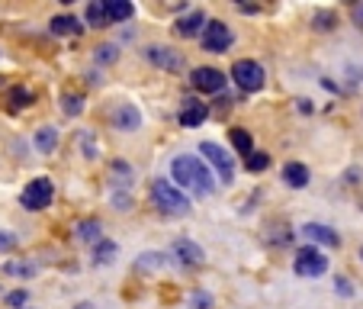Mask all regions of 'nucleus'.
<instances>
[{
    "label": "nucleus",
    "mask_w": 363,
    "mask_h": 309,
    "mask_svg": "<svg viewBox=\"0 0 363 309\" xmlns=\"http://www.w3.org/2000/svg\"><path fill=\"white\" fill-rule=\"evenodd\" d=\"M171 251H174V258H177L184 268H199V264L206 261V251L193 239H177L171 245Z\"/></svg>",
    "instance_id": "9d476101"
},
{
    "label": "nucleus",
    "mask_w": 363,
    "mask_h": 309,
    "mask_svg": "<svg viewBox=\"0 0 363 309\" xmlns=\"http://www.w3.org/2000/svg\"><path fill=\"white\" fill-rule=\"evenodd\" d=\"M354 23H357V26H363V4H357V7H354Z\"/></svg>",
    "instance_id": "c9c22d12"
},
{
    "label": "nucleus",
    "mask_w": 363,
    "mask_h": 309,
    "mask_svg": "<svg viewBox=\"0 0 363 309\" xmlns=\"http://www.w3.org/2000/svg\"><path fill=\"white\" fill-rule=\"evenodd\" d=\"M203 26H206V13L203 10H190L186 16H180L174 29H177L180 39H196V36L203 33Z\"/></svg>",
    "instance_id": "4468645a"
},
{
    "label": "nucleus",
    "mask_w": 363,
    "mask_h": 309,
    "mask_svg": "<svg viewBox=\"0 0 363 309\" xmlns=\"http://www.w3.org/2000/svg\"><path fill=\"white\" fill-rule=\"evenodd\" d=\"M206 119H209V107L199 103L196 97H186V100L180 103V126H184V129H196Z\"/></svg>",
    "instance_id": "9b49d317"
},
{
    "label": "nucleus",
    "mask_w": 363,
    "mask_h": 309,
    "mask_svg": "<svg viewBox=\"0 0 363 309\" xmlns=\"http://www.w3.org/2000/svg\"><path fill=\"white\" fill-rule=\"evenodd\" d=\"M302 235H306L308 242H318V245L341 248V235H337L331 226H325V222H306V226H302Z\"/></svg>",
    "instance_id": "ddd939ff"
},
{
    "label": "nucleus",
    "mask_w": 363,
    "mask_h": 309,
    "mask_svg": "<svg viewBox=\"0 0 363 309\" xmlns=\"http://www.w3.org/2000/svg\"><path fill=\"white\" fill-rule=\"evenodd\" d=\"M360 261H363V248H360Z\"/></svg>",
    "instance_id": "58836bf2"
},
{
    "label": "nucleus",
    "mask_w": 363,
    "mask_h": 309,
    "mask_svg": "<svg viewBox=\"0 0 363 309\" xmlns=\"http://www.w3.org/2000/svg\"><path fill=\"white\" fill-rule=\"evenodd\" d=\"M171 184L177 190H193L196 197H209L216 190V174L196 155H177L171 161Z\"/></svg>",
    "instance_id": "f257e3e1"
},
{
    "label": "nucleus",
    "mask_w": 363,
    "mask_h": 309,
    "mask_svg": "<svg viewBox=\"0 0 363 309\" xmlns=\"http://www.w3.org/2000/svg\"><path fill=\"white\" fill-rule=\"evenodd\" d=\"M113 126L119 132H138L142 129V110L135 103H119L116 113H113Z\"/></svg>",
    "instance_id": "f8f14e48"
},
{
    "label": "nucleus",
    "mask_w": 363,
    "mask_h": 309,
    "mask_svg": "<svg viewBox=\"0 0 363 309\" xmlns=\"http://www.w3.org/2000/svg\"><path fill=\"white\" fill-rule=\"evenodd\" d=\"M145 58H148L155 68L171 71V75H180V71H184V55L174 52L171 45H148L145 48Z\"/></svg>",
    "instance_id": "6e6552de"
},
{
    "label": "nucleus",
    "mask_w": 363,
    "mask_h": 309,
    "mask_svg": "<svg viewBox=\"0 0 363 309\" xmlns=\"http://www.w3.org/2000/svg\"><path fill=\"white\" fill-rule=\"evenodd\" d=\"M62 110H65V116H81L84 97L81 94H62Z\"/></svg>",
    "instance_id": "393cba45"
},
{
    "label": "nucleus",
    "mask_w": 363,
    "mask_h": 309,
    "mask_svg": "<svg viewBox=\"0 0 363 309\" xmlns=\"http://www.w3.org/2000/svg\"><path fill=\"white\" fill-rule=\"evenodd\" d=\"M335 13H331V10H322V13H315L312 16V26L318 29V33H328V29H335Z\"/></svg>",
    "instance_id": "cd10ccee"
},
{
    "label": "nucleus",
    "mask_w": 363,
    "mask_h": 309,
    "mask_svg": "<svg viewBox=\"0 0 363 309\" xmlns=\"http://www.w3.org/2000/svg\"><path fill=\"white\" fill-rule=\"evenodd\" d=\"M308 180H312V171H308L302 161H286V165H283V184L286 187L302 190V187H308Z\"/></svg>",
    "instance_id": "2eb2a0df"
},
{
    "label": "nucleus",
    "mask_w": 363,
    "mask_h": 309,
    "mask_svg": "<svg viewBox=\"0 0 363 309\" xmlns=\"http://www.w3.org/2000/svg\"><path fill=\"white\" fill-rule=\"evenodd\" d=\"M16 248V235L10 229H0V251H13Z\"/></svg>",
    "instance_id": "2f4dec72"
},
{
    "label": "nucleus",
    "mask_w": 363,
    "mask_h": 309,
    "mask_svg": "<svg viewBox=\"0 0 363 309\" xmlns=\"http://www.w3.org/2000/svg\"><path fill=\"white\" fill-rule=\"evenodd\" d=\"M77 142H84V151H87V158H96V145L90 136H77Z\"/></svg>",
    "instance_id": "72a5a7b5"
},
{
    "label": "nucleus",
    "mask_w": 363,
    "mask_h": 309,
    "mask_svg": "<svg viewBox=\"0 0 363 309\" xmlns=\"http://www.w3.org/2000/svg\"><path fill=\"white\" fill-rule=\"evenodd\" d=\"M190 84L199 94H219L225 87V75L219 68H209V65H199V68L190 71Z\"/></svg>",
    "instance_id": "1a4fd4ad"
},
{
    "label": "nucleus",
    "mask_w": 363,
    "mask_h": 309,
    "mask_svg": "<svg viewBox=\"0 0 363 309\" xmlns=\"http://www.w3.org/2000/svg\"><path fill=\"white\" fill-rule=\"evenodd\" d=\"M113 178H116L119 187H132V184H135V171H132L129 165H123V161H113Z\"/></svg>",
    "instance_id": "a878e982"
},
{
    "label": "nucleus",
    "mask_w": 363,
    "mask_h": 309,
    "mask_svg": "<svg viewBox=\"0 0 363 309\" xmlns=\"http://www.w3.org/2000/svg\"><path fill=\"white\" fill-rule=\"evenodd\" d=\"M52 33L55 36H77V33H84V26H81V20L77 16H68V13H62V16H52Z\"/></svg>",
    "instance_id": "f3484780"
},
{
    "label": "nucleus",
    "mask_w": 363,
    "mask_h": 309,
    "mask_svg": "<svg viewBox=\"0 0 363 309\" xmlns=\"http://www.w3.org/2000/svg\"><path fill=\"white\" fill-rule=\"evenodd\" d=\"M58 145V129L55 126H42L39 132H35V148L42 151V155H52Z\"/></svg>",
    "instance_id": "6ab92c4d"
},
{
    "label": "nucleus",
    "mask_w": 363,
    "mask_h": 309,
    "mask_svg": "<svg viewBox=\"0 0 363 309\" xmlns=\"http://www.w3.org/2000/svg\"><path fill=\"white\" fill-rule=\"evenodd\" d=\"M232 77H235V84H238L245 94H257V90L264 87V81H267V71H264L261 62L241 58V62L232 65Z\"/></svg>",
    "instance_id": "39448f33"
},
{
    "label": "nucleus",
    "mask_w": 363,
    "mask_h": 309,
    "mask_svg": "<svg viewBox=\"0 0 363 309\" xmlns=\"http://www.w3.org/2000/svg\"><path fill=\"white\" fill-rule=\"evenodd\" d=\"M293 271L299 277H322L325 271H328V258H325V251H318L315 245H306L296 251Z\"/></svg>",
    "instance_id": "0eeeda50"
},
{
    "label": "nucleus",
    "mask_w": 363,
    "mask_h": 309,
    "mask_svg": "<svg viewBox=\"0 0 363 309\" xmlns=\"http://www.w3.org/2000/svg\"><path fill=\"white\" fill-rule=\"evenodd\" d=\"M193 309H213V296L206 293V290H196L193 293Z\"/></svg>",
    "instance_id": "7c9ffc66"
},
{
    "label": "nucleus",
    "mask_w": 363,
    "mask_h": 309,
    "mask_svg": "<svg viewBox=\"0 0 363 309\" xmlns=\"http://www.w3.org/2000/svg\"><path fill=\"white\" fill-rule=\"evenodd\" d=\"M335 290H337L341 296H354V287H350L347 277H335Z\"/></svg>",
    "instance_id": "473e14b6"
},
{
    "label": "nucleus",
    "mask_w": 363,
    "mask_h": 309,
    "mask_svg": "<svg viewBox=\"0 0 363 309\" xmlns=\"http://www.w3.org/2000/svg\"><path fill=\"white\" fill-rule=\"evenodd\" d=\"M296 103H299V110H302V113H312V110H315V107H312L308 100H296Z\"/></svg>",
    "instance_id": "e433bc0d"
},
{
    "label": "nucleus",
    "mask_w": 363,
    "mask_h": 309,
    "mask_svg": "<svg viewBox=\"0 0 363 309\" xmlns=\"http://www.w3.org/2000/svg\"><path fill=\"white\" fill-rule=\"evenodd\" d=\"M84 20H87V26H94V29H103L106 26V13H103V4L100 0H94V4H87V7H84Z\"/></svg>",
    "instance_id": "412c9836"
},
{
    "label": "nucleus",
    "mask_w": 363,
    "mask_h": 309,
    "mask_svg": "<svg viewBox=\"0 0 363 309\" xmlns=\"http://www.w3.org/2000/svg\"><path fill=\"white\" fill-rule=\"evenodd\" d=\"M199 155H203L206 165H209L216 174H219L222 184H232V180H235V158L228 155L225 148H222V145H216V142H199Z\"/></svg>",
    "instance_id": "20e7f679"
},
{
    "label": "nucleus",
    "mask_w": 363,
    "mask_h": 309,
    "mask_svg": "<svg viewBox=\"0 0 363 309\" xmlns=\"http://www.w3.org/2000/svg\"><path fill=\"white\" fill-rule=\"evenodd\" d=\"M7 103L13 107V110H26L29 103H33V94H29V87H10L7 90Z\"/></svg>",
    "instance_id": "4be33fe9"
},
{
    "label": "nucleus",
    "mask_w": 363,
    "mask_h": 309,
    "mask_svg": "<svg viewBox=\"0 0 363 309\" xmlns=\"http://www.w3.org/2000/svg\"><path fill=\"white\" fill-rule=\"evenodd\" d=\"M119 58V48L116 45H100L96 48V62L100 65H113Z\"/></svg>",
    "instance_id": "c85d7f7f"
},
{
    "label": "nucleus",
    "mask_w": 363,
    "mask_h": 309,
    "mask_svg": "<svg viewBox=\"0 0 363 309\" xmlns=\"http://www.w3.org/2000/svg\"><path fill=\"white\" fill-rule=\"evenodd\" d=\"M138 271H155V268H164V254L161 251H145L142 258L135 261Z\"/></svg>",
    "instance_id": "bb28decb"
},
{
    "label": "nucleus",
    "mask_w": 363,
    "mask_h": 309,
    "mask_svg": "<svg viewBox=\"0 0 363 309\" xmlns=\"http://www.w3.org/2000/svg\"><path fill=\"white\" fill-rule=\"evenodd\" d=\"M199 42H203L206 52H213V55H222V52H228L235 42L232 29L225 26L222 20H206L203 33H199Z\"/></svg>",
    "instance_id": "423d86ee"
},
{
    "label": "nucleus",
    "mask_w": 363,
    "mask_h": 309,
    "mask_svg": "<svg viewBox=\"0 0 363 309\" xmlns=\"http://www.w3.org/2000/svg\"><path fill=\"white\" fill-rule=\"evenodd\" d=\"M52 197H55V184L48 178H35L23 187L20 203H23V210H29V213H42V210L52 206Z\"/></svg>",
    "instance_id": "7ed1b4c3"
},
{
    "label": "nucleus",
    "mask_w": 363,
    "mask_h": 309,
    "mask_svg": "<svg viewBox=\"0 0 363 309\" xmlns=\"http://www.w3.org/2000/svg\"><path fill=\"white\" fill-rule=\"evenodd\" d=\"M245 168H247L251 174L267 171V168H270V155H267V151H251V155L245 158Z\"/></svg>",
    "instance_id": "b1692460"
},
{
    "label": "nucleus",
    "mask_w": 363,
    "mask_h": 309,
    "mask_svg": "<svg viewBox=\"0 0 363 309\" xmlns=\"http://www.w3.org/2000/svg\"><path fill=\"white\" fill-rule=\"evenodd\" d=\"M113 203H116L119 213H125L129 210V193H113Z\"/></svg>",
    "instance_id": "f704fd0d"
},
{
    "label": "nucleus",
    "mask_w": 363,
    "mask_h": 309,
    "mask_svg": "<svg viewBox=\"0 0 363 309\" xmlns=\"http://www.w3.org/2000/svg\"><path fill=\"white\" fill-rule=\"evenodd\" d=\"M151 200H155V206L167 216H186L190 213V200H186V193L177 190L167 178H158L155 184H151Z\"/></svg>",
    "instance_id": "f03ea898"
},
{
    "label": "nucleus",
    "mask_w": 363,
    "mask_h": 309,
    "mask_svg": "<svg viewBox=\"0 0 363 309\" xmlns=\"http://www.w3.org/2000/svg\"><path fill=\"white\" fill-rule=\"evenodd\" d=\"M116 254H119V245L110 239H100L94 248V264H113L116 261Z\"/></svg>",
    "instance_id": "aec40b11"
},
{
    "label": "nucleus",
    "mask_w": 363,
    "mask_h": 309,
    "mask_svg": "<svg viewBox=\"0 0 363 309\" xmlns=\"http://www.w3.org/2000/svg\"><path fill=\"white\" fill-rule=\"evenodd\" d=\"M228 142H232V148L238 151V155H251L254 151V139H251V132L247 129H241V126H235V129H228Z\"/></svg>",
    "instance_id": "a211bd4d"
},
{
    "label": "nucleus",
    "mask_w": 363,
    "mask_h": 309,
    "mask_svg": "<svg viewBox=\"0 0 363 309\" xmlns=\"http://www.w3.org/2000/svg\"><path fill=\"white\" fill-rule=\"evenodd\" d=\"M26 303H29V293H26V290H13V293H7V306L23 309Z\"/></svg>",
    "instance_id": "c756f323"
},
{
    "label": "nucleus",
    "mask_w": 363,
    "mask_h": 309,
    "mask_svg": "<svg viewBox=\"0 0 363 309\" xmlns=\"http://www.w3.org/2000/svg\"><path fill=\"white\" fill-rule=\"evenodd\" d=\"M357 178H360V171H357V168H354V171H347V184H357Z\"/></svg>",
    "instance_id": "4c0bfd02"
},
{
    "label": "nucleus",
    "mask_w": 363,
    "mask_h": 309,
    "mask_svg": "<svg viewBox=\"0 0 363 309\" xmlns=\"http://www.w3.org/2000/svg\"><path fill=\"white\" fill-rule=\"evenodd\" d=\"M77 239H81V242H100L103 239V226L96 219L81 222V226H77Z\"/></svg>",
    "instance_id": "5701e85b"
},
{
    "label": "nucleus",
    "mask_w": 363,
    "mask_h": 309,
    "mask_svg": "<svg viewBox=\"0 0 363 309\" xmlns=\"http://www.w3.org/2000/svg\"><path fill=\"white\" fill-rule=\"evenodd\" d=\"M103 13L113 23H125L135 16V7H132L129 0H103Z\"/></svg>",
    "instance_id": "dca6fc26"
}]
</instances>
